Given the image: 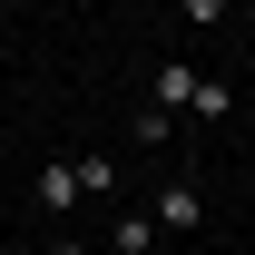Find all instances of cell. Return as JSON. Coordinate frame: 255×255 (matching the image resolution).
Here are the masks:
<instances>
[{"mask_svg": "<svg viewBox=\"0 0 255 255\" xmlns=\"http://www.w3.org/2000/svg\"><path fill=\"white\" fill-rule=\"evenodd\" d=\"M147 206H157V226H167V236H196V226H206V196H196L187 177H167V187L147 196Z\"/></svg>", "mask_w": 255, "mask_h": 255, "instance_id": "obj_1", "label": "cell"}, {"mask_svg": "<svg viewBox=\"0 0 255 255\" xmlns=\"http://www.w3.org/2000/svg\"><path fill=\"white\" fill-rule=\"evenodd\" d=\"M30 187H39V206H49V216H69V206L89 196V187H79V157H39V177H30Z\"/></svg>", "mask_w": 255, "mask_h": 255, "instance_id": "obj_2", "label": "cell"}, {"mask_svg": "<svg viewBox=\"0 0 255 255\" xmlns=\"http://www.w3.org/2000/svg\"><path fill=\"white\" fill-rule=\"evenodd\" d=\"M157 236H167V226H157V206H128V216L108 226V246H118V255H147Z\"/></svg>", "mask_w": 255, "mask_h": 255, "instance_id": "obj_3", "label": "cell"}, {"mask_svg": "<svg viewBox=\"0 0 255 255\" xmlns=\"http://www.w3.org/2000/svg\"><path fill=\"white\" fill-rule=\"evenodd\" d=\"M226 10H236V0H187V20H196V30H206V20H226Z\"/></svg>", "mask_w": 255, "mask_h": 255, "instance_id": "obj_4", "label": "cell"}, {"mask_svg": "<svg viewBox=\"0 0 255 255\" xmlns=\"http://www.w3.org/2000/svg\"><path fill=\"white\" fill-rule=\"evenodd\" d=\"M0 10H30V0H0Z\"/></svg>", "mask_w": 255, "mask_h": 255, "instance_id": "obj_5", "label": "cell"}, {"mask_svg": "<svg viewBox=\"0 0 255 255\" xmlns=\"http://www.w3.org/2000/svg\"><path fill=\"white\" fill-rule=\"evenodd\" d=\"M49 255H79V246H49Z\"/></svg>", "mask_w": 255, "mask_h": 255, "instance_id": "obj_6", "label": "cell"}]
</instances>
